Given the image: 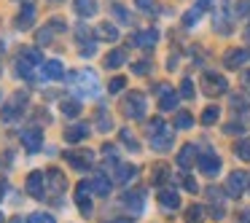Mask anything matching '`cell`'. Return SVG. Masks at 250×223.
Returning <instances> with one entry per match:
<instances>
[{
  "instance_id": "obj_10",
  "label": "cell",
  "mask_w": 250,
  "mask_h": 223,
  "mask_svg": "<svg viewBox=\"0 0 250 223\" xmlns=\"http://www.w3.org/2000/svg\"><path fill=\"white\" fill-rule=\"evenodd\" d=\"M245 62H250V49H231V51H226V57H223V65L231 67V70L242 67Z\"/></svg>"
},
{
  "instance_id": "obj_19",
  "label": "cell",
  "mask_w": 250,
  "mask_h": 223,
  "mask_svg": "<svg viewBox=\"0 0 250 223\" xmlns=\"http://www.w3.org/2000/svg\"><path fill=\"white\" fill-rule=\"evenodd\" d=\"M194 159H199V156H196V151H194V145H183V151L178 153V164L183 169H188L191 164H194Z\"/></svg>"
},
{
  "instance_id": "obj_14",
  "label": "cell",
  "mask_w": 250,
  "mask_h": 223,
  "mask_svg": "<svg viewBox=\"0 0 250 223\" xmlns=\"http://www.w3.org/2000/svg\"><path fill=\"white\" fill-rule=\"evenodd\" d=\"M41 70H43V78H51V81H60V78H65V67H62L60 60H49L41 65Z\"/></svg>"
},
{
  "instance_id": "obj_34",
  "label": "cell",
  "mask_w": 250,
  "mask_h": 223,
  "mask_svg": "<svg viewBox=\"0 0 250 223\" xmlns=\"http://www.w3.org/2000/svg\"><path fill=\"white\" fill-rule=\"evenodd\" d=\"M54 35H57V33H54V30H51V27H49V24H46V27H43V30H41V33H38V43H41V46H46V43H51V41H54Z\"/></svg>"
},
{
  "instance_id": "obj_18",
  "label": "cell",
  "mask_w": 250,
  "mask_h": 223,
  "mask_svg": "<svg viewBox=\"0 0 250 223\" xmlns=\"http://www.w3.org/2000/svg\"><path fill=\"white\" fill-rule=\"evenodd\" d=\"M110 180L105 178V175H97V178L92 180V194H97V196H108L110 194Z\"/></svg>"
},
{
  "instance_id": "obj_20",
  "label": "cell",
  "mask_w": 250,
  "mask_h": 223,
  "mask_svg": "<svg viewBox=\"0 0 250 223\" xmlns=\"http://www.w3.org/2000/svg\"><path fill=\"white\" fill-rule=\"evenodd\" d=\"M78 17H94L97 14V0H76Z\"/></svg>"
},
{
  "instance_id": "obj_31",
  "label": "cell",
  "mask_w": 250,
  "mask_h": 223,
  "mask_svg": "<svg viewBox=\"0 0 250 223\" xmlns=\"http://www.w3.org/2000/svg\"><path fill=\"white\" fill-rule=\"evenodd\" d=\"M218 116H221V110H218V108H205V113H202V124H207V126L215 124Z\"/></svg>"
},
{
  "instance_id": "obj_47",
  "label": "cell",
  "mask_w": 250,
  "mask_h": 223,
  "mask_svg": "<svg viewBox=\"0 0 250 223\" xmlns=\"http://www.w3.org/2000/svg\"><path fill=\"white\" fill-rule=\"evenodd\" d=\"M103 153H105V159H110V162L116 159V148H113V145H105V148H103Z\"/></svg>"
},
{
  "instance_id": "obj_41",
  "label": "cell",
  "mask_w": 250,
  "mask_h": 223,
  "mask_svg": "<svg viewBox=\"0 0 250 223\" xmlns=\"http://www.w3.org/2000/svg\"><path fill=\"white\" fill-rule=\"evenodd\" d=\"M121 142H124V145H129L132 151H137V142H135V137L129 135V129H124V132H121Z\"/></svg>"
},
{
  "instance_id": "obj_4",
  "label": "cell",
  "mask_w": 250,
  "mask_h": 223,
  "mask_svg": "<svg viewBox=\"0 0 250 223\" xmlns=\"http://www.w3.org/2000/svg\"><path fill=\"white\" fill-rule=\"evenodd\" d=\"M46 172H38V169H35V172H30V178H27V185H24V188H27V194L33 196V199H43V194H46Z\"/></svg>"
},
{
  "instance_id": "obj_12",
  "label": "cell",
  "mask_w": 250,
  "mask_h": 223,
  "mask_svg": "<svg viewBox=\"0 0 250 223\" xmlns=\"http://www.w3.org/2000/svg\"><path fill=\"white\" fill-rule=\"evenodd\" d=\"M35 67H41V65H38V62H35V60H30V57L24 54V51H22V54L17 57V73H19V76H22V78H33Z\"/></svg>"
},
{
  "instance_id": "obj_35",
  "label": "cell",
  "mask_w": 250,
  "mask_h": 223,
  "mask_svg": "<svg viewBox=\"0 0 250 223\" xmlns=\"http://www.w3.org/2000/svg\"><path fill=\"white\" fill-rule=\"evenodd\" d=\"M110 126H113V121H110V116L105 113V110H100L97 113V129H103V132H108Z\"/></svg>"
},
{
  "instance_id": "obj_32",
  "label": "cell",
  "mask_w": 250,
  "mask_h": 223,
  "mask_svg": "<svg viewBox=\"0 0 250 223\" xmlns=\"http://www.w3.org/2000/svg\"><path fill=\"white\" fill-rule=\"evenodd\" d=\"M124 204H126V207H132L135 212H140V207H143L140 194H126V196H124Z\"/></svg>"
},
{
  "instance_id": "obj_42",
  "label": "cell",
  "mask_w": 250,
  "mask_h": 223,
  "mask_svg": "<svg viewBox=\"0 0 250 223\" xmlns=\"http://www.w3.org/2000/svg\"><path fill=\"white\" fill-rule=\"evenodd\" d=\"M89 35H92V33H89L86 24H78V27H76V38H78V41H86Z\"/></svg>"
},
{
  "instance_id": "obj_46",
  "label": "cell",
  "mask_w": 250,
  "mask_h": 223,
  "mask_svg": "<svg viewBox=\"0 0 250 223\" xmlns=\"http://www.w3.org/2000/svg\"><path fill=\"white\" fill-rule=\"evenodd\" d=\"M135 73H137V76H146V73H148V62H137Z\"/></svg>"
},
{
  "instance_id": "obj_2",
  "label": "cell",
  "mask_w": 250,
  "mask_h": 223,
  "mask_svg": "<svg viewBox=\"0 0 250 223\" xmlns=\"http://www.w3.org/2000/svg\"><path fill=\"white\" fill-rule=\"evenodd\" d=\"M24 105H27V92H17L6 105H3V108H0V119H3V121H14L17 116H22Z\"/></svg>"
},
{
  "instance_id": "obj_7",
  "label": "cell",
  "mask_w": 250,
  "mask_h": 223,
  "mask_svg": "<svg viewBox=\"0 0 250 223\" xmlns=\"http://www.w3.org/2000/svg\"><path fill=\"white\" fill-rule=\"evenodd\" d=\"M245 188H248V175L245 172H231L226 180V194L229 196H242Z\"/></svg>"
},
{
  "instance_id": "obj_53",
  "label": "cell",
  "mask_w": 250,
  "mask_h": 223,
  "mask_svg": "<svg viewBox=\"0 0 250 223\" xmlns=\"http://www.w3.org/2000/svg\"><path fill=\"white\" fill-rule=\"evenodd\" d=\"M0 223H3V212H0Z\"/></svg>"
},
{
  "instance_id": "obj_6",
  "label": "cell",
  "mask_w": 250,
  "mask_h": 223,
  "mask_svg": "<svg viewBox=\"0 0 250 223\" xmlns=\"http://www.w3.org/2000/svg\"><path fill=\"white\" fill-rule=\"evenodd\" d=\"M202 86L207 94H223L226 92V78L218 76V73H205L202 76Z\"/></svg>"
},
{
  "instance_id": "obj_15",
  "label": "cell",
  "mask_w": 250,
  "mask_h": 223,
  "mask_svg": "<svg viewBox=\"0 0 250 223\" xmlns=\"http://www.w3.org/2000/svg\"><path fill=\"white\" fill-rule=\"evenodd\" d=\"M35 24V6L33 3H24V8L19 11V17H17V27L19 30H30Z\"/></svg>"
},
{
  "instance_id": "obj_54",
  "label": "cell",
  "mask_w": 250,
  "mask_h": 223,
  "mask_svg": "<svg viewBox=\"0 0 250 223\" xmlns=\"http://www.w3.org/2000/svg\"><path fill=\"white\" fill-rule=\"evenodd\" d=\"M116 223H121V221H116Z\"/></svg>"
},
{
  "instance_id": "obj_27",
  "label": "cell",
  "mask_w": 250,
  "mask_h": 223,
  "mask_svg": "<svg viewBox=\"0 0 250 223\" xmlns=\"http://www.w3.org/2000/svg\"><path fill=\"white\" fill-rule=\"evenodd\" d=\"M202 221H205V210H202L199 204L186 210V223H202Z\"/></svg>"
},
{
  "instance_id": "obj_25",
  "label": "cell",
  "mask_w": 250,
  "mask_h": 223,
  "mask_svg": "<svg viewBox=\"0 0 250 223\" xmlns=\"http://www.w3.org/2000/svg\"><path fill=\"white\" fill-rule=\"evenodd\" d=\"M97 35H100L103 41H119V30H116L113 24H108V22L97 27Z\"/></svg>"
},
{
  "instance_id": "obj_16",
  "label": "cell",
  "mask_w": 250,
  "mask_h": 223,
  "mask_svg": "<svg viewBox=\"0 0 250 223\" xmlns=\"http://www.w3.org/2000/svg\"><path fill=\"white\" fill-rule=\"evenodd\" d=\"M172 140H175V135L169 129L156 132V135L151 137V148L153 151H167V148H172Z\"/></svg>"
},
{
  "instance_id": "obj_1",
  "label": "cell",
  "mask_w": 250,
  "mask_h": 223,
  "mask_svg": "<svg viewBox=\"0 0 250 223\" xmlns=\"http://www.w3.org/2000/svg\"><path fill=\"white\" fill-rule=\"evenodd\" d=\"M73 83H76L73 89H78V92L86 94V97H97L100 94V81H97V76H94L92 70L76 73V76H73Z\"/></svg>"
},
{
  "instance_id": "obj_40",
  "label": "cell",
  "mask_w": 250,
  "mask_h": 223,
  "mask_svg": "<svg viewBox=\"0 0 250 223\" xmlns=\"http://www.w3.org/2000/svg\"><path fill=\"white\" fill-rule=\"evenodd\" d=\"M180 94H183L186 100L194 97V83H191V78H186V81H183V86H180Z\"/></svg>"
},
{
  "instance_id": "obj_45",
  "label": "cell",
  "mask_w": 250,
  "mask_h": 223,
  "mask_svg": "<svg viewBox=\"0 0 250 223\" xmlns=\"http://www.w3.org/2000/svg\"><path fill=\"white\" fill-rule=\"evenodd\" d=\"M237 14H239V17H242V14H250V0H242V3H239Z\"/></svg>"
},
{
  "instance_id": "obj_3",
  "label": "cell",
  "mask_w": 250,
  "mask_h": 223,
  "mask_svg": "<svg viewBox=\"0 0 250 223\" xmlns=\"http://www.w3.org/2000/svg\"><path fill=\"white\" fill-rule=\"evenodd\" d=\"M124 113L129 119H143L146 116V97L140 92H132L129 97L124 100Z\"/></svg>"
},
{
  "instance_id": "obj_44",
  "label": "cell",
  "mask_w": 250,
  "mask_h": 223,
  "mask_svg": "<svg viewBox=\"0 0 250 223\" xmlns=\"http://www.w3.org/2000/svg\"><path fill=\"white\" fill-rule=\"evenodd\" d=\"M94 51H97V49H94V43H86L81 49V57H86V60H89V57H94Z\"/></svg>"
},
{
  "instance_id": "obj_8",
  "label": "cell",
  "mask_w": 250,
  "mask_h": 223,
  "mask_svg": "<svg viewBox=\"0 0 250 223\" xmlns=\"http://www.w3.org/2000/svg\"><path fill=\"white\" fill-rule=\"evenodd\" d=\"M89 194H92V183L81 180V183L76 185V199H78V210H81L83 215H92V202H89Z\"/></svg>"
},
{
  "instance_id": "obj_37",
  "label": "cell",
  "mask_w": 250,
  "mask_h": 223,
  "mask_svg": "<svg viewBox=\"0 0 250 223\" xmlns=\"http://www.w3.org/2000/svg\"><path fill=\"white\" fill-rule=\"evenodd\" d=\"M191 124H194V119H191L188 113H178V119H175V126H178V129H188Z\"/></svg>"
},
{
  "instance_id": "obj_49",
  "label": "cell",
  "mask_w": 250,
  "mask_h": 223,
  "mask_svg": "<svg viewBox=\"0 0 250 223\" xmlns=\"http://www.w3.org/2000/svg\"><path fill=\"white\" fill-rule=\"evenodd\" d=\"M183 183H186V188H188V191H196V183H194V180H191V178H186Z\"/></svg>"
},
{
  "instance_id": "obj_13",
  "label": "cell",
  "mask_w": 250,
  "mask_h": 223,
  "mask_svg": "<svg viewBox=\"0 0 250 223\" xmlns=\"http://www.w3.org/2000/svg\"><path fill=\"white\" fill-rule=\"evenodd\" d=\"M159 41V33L156 30H143V33H137L135 38H132V46H140V49H153Z\"/></svg>"
},
{
  "instance_id": "obj_30",
  "label": "cell",
  "mask_w": 250,
  "mask_h": 223,
  "mask_svg": "<svg viewBox=\"0 0 250 223\" xmlns=\"http://www.w3.org/2000/svg\"><path fill=\"white\" fill-rule=\"evenodd\" d=\"M237 156L245 159V162H250V137H245V140L237 142Z\"/></svg>"
},
{
  "instance_id": "obj_5",
  "label": "cell",
  "mask_w": 250,
  "mask_h": 223,
  "mask_svg": "<svg viewBox=\"0 0 250 223\" xmlns=\"http://www.w3.org/2000/svg\"><path fill=\"white\" fill-rule=\"evenodd\" d=\"M22 145L27 148V153H38L41 148H43V132H41L38 126H33V129H24V132H22Z\"/></svg>"
},
{
  "instance_id": "obj_38",
  "label": "cell",
  "mask_w": 250,
  "mask_h": 223,
  "mask_svg": "<svg viewBox=\"0 0 250 223\" xmlns=\"http://www.w3.org/2000/svg\"><path fill=\"white\" fill-rule=\"evenodd\" d=\"M27 223H54V218H51L49 212H33Z\"/></svg>"
},
{
  "instance_id": "obj_26",
  "label": "cell",
  "mask_w": 250,
  "mask_h": 223,
  "mask_svg": "<svg viewBox=\"0 0 250 223\" xmlns=\"http://www.w3.org/2000/svg\"><path fill=\"white\" fill-rule=\"evenodd\" d=\"M124 60H126V54L121 49H116V51H110V54L105 57V67H121Z\"/></svg>"
},
{
  "instance_id": "obj_17",
  "label": "cell",
  "mask_w": 250,
  "mask_h": 223,
  "mask_svg": "<svg viewBox=\"0 0 250 223\" xmlns=\"http://www.w3.org/2000/svg\"><path fill=\"white\" fill-rule=\"evenodd\" d=\"M89 137V126L86 124H73L65 129V142H81Z\"/></svg>"
},
{
  "instance_id": "obj_22",
  "label": "cell",
  "mask_w": 250,
  "mask_h": 223,
  "mask_svg": "<svg viewBox=\"0 0 250 223\" xmlns=\"http://www.w3.org/2000/svg\"><path fill=\"white\" fill-rule=\"evenodd\" d=\"M46 178H49V183H51V188L57 191V194H60V191H65V178H62V172L60 169H49V172H46Z\"/></svg>"
},
{
  "instance_id": "obj_51",
  "label": "cell",
  "mask_w": 250,
  "mask_h": 223,
  "mask_svg": "<svg viewBox=\"0 0 250 223\" xmlns=\"http://www.w3.org/2000/svg\"><path fill=\"white\" fill-rule=\"evenodd\" d=\"M245 81H248V83H250V70H248V73H245Z\"/></svg>"
},
{
  "instance_id": "obj_52",
  "label": "cell",
  "mask_w": 250,
  "mask_h": 223,
  "mask_svg": "<svg viewBox=\"0 0 250 223\" xmlns=\"http://www.w3.org/2000/svg\"><path fill=\"white\" fill-rule=\"evenodd\" d=\"M245 35H248V41H250V27H248V33H245Z\"/></svg>"
},
{
  "instance_id": "obj_33",
  "label": "cell",
  "mask_w": 250,
  "mask_h": 223,
  "mask_svg": "<svg viewBox=\"0 0 250 223\" xmlns=\"http://www.w3.org/2000/svg\"><path fill=\"white\" fill-rule=\"evenodd\" d=\"M199 17H202V8L196 6V8H191V11L183 17V24H186V27H194V24H196V19H199Z\"/></svg>"
},
{
  "instance_id": "obj_23",
  "label": "cell",
  "mask_w": 250,
  "mask_h": 223,
  "mask_svg": "<svg viewBox=\"0 0 250 223\" xmlns=\"http://www.w3.org/2000/svg\"><path fill=\"white\" fill-rule=\"evenodd\" d=\"M62 113H65L67 119H78V113H81V102H78V100H62Z\"/></svg>"
},
{
  "instance_id": "obj_9",
  "label": "cell",
  "mask_w": 250,
  "mask_h": 223,
  "mask_svg": "<svg viewBox=\"0 0 250 223\" xmlns=\"http://www.w3.org/2000/svg\"><path fill=\"white\" fill-rule=\"evenodd\" d=\"M92 151H67L65 153V162L70 164V167H76V169H86V167H92Z\"/></svg>"
},
{
  "instance_id": "obj_48",
  "label": "cell",
  "mask_w": 250,
  "mask_h": 223,
  "mask_svg": "<svg viewBox=\"0 0 250 223\" xmlns=\"http://www.w3.org/2000/svg\"><path fill=\"white\" fill-rule=\"evenodd\" d=\"M8 191V183H6V178H0V199H3V194Z\"/></svg>"
},
{
  "instance_id": "obj_28",
  "label": "cell",
  "mask_w": 250,
  "mask_h": 223,
  "mask_svg": "<svg viewBox=\"0 0 250 223\" xmlns=\"http://www.w3.org/2000/svg\"><path fill=\"white\" fill-rule=\"evenodd\" d=\"M135 172H137V167H132V164H121V167H119V175H116V180H119V183H126V180L135 178Z\"/></svg>"
},
{
  "instance_id": "obj_43",
  "label": "cell",
  "mask_w": 250,
  "mask_h": 223,
  "mask_svg": "<svg viewBox=\"0 0 250 223\" xmlns=\"http://www.w3.org/2000/svg\"><path fill=\"white\" fill-rule=\"evenodd\" d=\"M113 11H116V17H119V19H121V22H129V14H126V11H124V8H121V6H119V3H116V6H113Z\"/></svg>"
},
{
  "instance_id": "obj_21",
  "label": "cell",
  "mask_w": 250,
  "mask_h": 223,
  "mask_svg": "<svg viewBox=\"0 0 250 223\" xmlns=\"http://www.w3.org/2000/svg\"><path fill=\"white\" fill-rule=\"evenodd\" d=\"M159 204L167 207V210H175V207L180 204V196L175 194V191H162V194H159Z\"/></svg>"
},
{
  "instance_id": "obj_50",
  "label": "cell",
  "mask_w": 250,
  "mask_h": 223,
  "mask_svg": "<svg viewBox=\"0 0 250 223\" xmlns=\"http://www.w3.org/2000/svg\"><path fill=\"white\" fill-rule=\"evenodd\" d=\"M212 3H215V0H199V8H202V11H205V8H210Z\"/></svg>"
},
{
  "instance_id": "obj_39",
  "label": "cell",
  "mask_w": 250,
  "mask_h": 223,
  "mask_svg": "<svg viewBox=\"0 0 250 223\" xmlns=\"http://www.w3.org/2000/svg\"><path fill=\"white\" fill-rule=\"evenodd\" d=\"M164 172H167V164H156V167H153V183H162Z\"/></svg>"
},
{
  "instance_id": "obj_29",
  "label": "cell",
  "mask_w": 250,
  "mask_h": 223,
  "mask_svg": "<svg viewBox=\"0 0 250 223\" xmlns=\"http://www.w3.org/2000/svg\"><path fill=\"white\" fill-rule=\"evenodd\" d=\"M135 6L140 8L143 14H156V11H159L156 0H135Z\"/></svg>"
},
{
  "instance_id": "obj_36",
  "label": "cell",
  "mask_w": 250,
  "mask_h": 223,
  "mask_svg": "<svg viewBox=\"0 0 250 223\" xmlns=\"http://www.w3.org/2000/svg\"><path fill=\"white\" fill-rule=\"evenodd\" d=\"M124 86H126V78H124V76H116L113 81L108 83V92H110V94H119Z\"/></svg>"
},
{
  "instance_id": "obj_24",
  "label": "cell",
  "mask_w": 250,
  "mask_h": 223,
  "mask_svg": "<svg viewBox=\"0 0 250 223\" xmlns=\"http://www.w3.org/2000/svg\"><path fill=\"white\" fill-rule=\"evenodd\" d=\"M175 105H178V94H175L172 89H167V92L162 94V100H159V108L162 110H175Z\"/></svg>"
},
{
  "instance_id": "obj_11",
  "label": "cell",
  "mask_w": 250,
  "mask_h": 223,
  "mask_svg": "<svg viewBox=\"0 0 250 223\" xmlns=\"http://www.w3.org/2000/svg\"><path fill=\"white\" fill-rule=\"evenodd\" d=\"M196 164H199V169L205 175H218V169H221V159H218L215 153H199Z\"/></svg>"
}]
</instances>
